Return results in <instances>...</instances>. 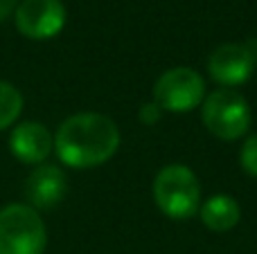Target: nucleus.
<instances>
[{"mask_svg":"<svg viewBox=\"0 0 257 254\" xmlns=\"http://www.w3.org/2000/svg\"><path fill=\"white\" fill-rule=\"evenodd\" d=\"M120 130L102 112H77L61 122L54 133V151L66 166L93 169L115 156Z\"/></svg>","mask_w":257,"mask_h":254,"instance_id":"obj_1","label":"nucleus"},{"mask_svg":"<svg viewBox=\"0 0 257 254\" xmlns=\"http://www.w3.org/2000/svg\"><path fill=\"white\" fill-rule=\"evenodd\" d=\"M154 200L165 216L185 220L201 207V184L194 171L185 164H169L154 180Z\"/></svg>","mask_w":257,"mask_h":254,"instance_id":"obj_2","label":"nucleus"},{"mask_svg":"<svg viewBox=\"0 0 257 254\" xmlns=\"http://www.w3.org/2000/svg\"><path fill=\"white\" fill-rule=\"evenodd\" d=\"M48 230L39 212L14 202L0 210V254H43Z\"/></svg>","mask_w":257,"mask_h":254,"instance_id":"obj_3","label":"nucleus"},{"mask_svg":"<svg viewBox=\"0 0 257 254\" xmlns=\"http://www.w3.org/2000/svg\"><path fill=\"white\" fill-rule=\"evenodd\" d=\"M201 120L205 128L219 140H239L250 128V108L248 102L237 90L221 88L205 94L201 104Z\"/></svg>","mask_w":257,"mask_h":254,"instance_id":"obj_4","label":"nucleus"},{"mask_svg":"<svg viewBox=\"0 0 257 254\" xmlns=\"http://www.w3.org/2000/svg\"><path fill=\"white\" fill-rule=\"evenodd\" d=\"M205 99V81L194 68H172L154 86V102L160 110L190 112Z\"/></svg>","mask_w":257,"mask_h":254,"instance_id":"obj_5","label":"nucleus"},{"mask_svg":"<svg viewBox=\"0 0 257 254\" xmlns=\"http://www.w3.org/2000/svg\"><path fill=\"white\" fill-rule=\"evenodd\" d=\"M14 16L16 30L30 40H50L66 27L61 0H21Z\"/></svg>","mask_w":257,"mask_h":254,"instance_id":"obj_6","label":"nucleus"},{"mask_svg":"<svg viewBox=\"0 0 257 254\" xmlns=\"http://www.w3.org/2000/svg\"><path fill=\"white\" fill-rule=\"evenodd\" d=\"M257 56L248 43H223L210 54L208 72L219 86L235 88L250 79Z\"/></svg>","mask_w":257,"mask_h":254,"instance_id":"obj_7","label":"nucleus"},{"mask_svg":"<svg viewBox=\"0 0 257 254\" xmlns=\"http://www.w3.org/2000/svg\"><path fill=\"white\" fill-rule=\"evenodd\" d=\"M68 178L57 164H36L25 180V198L34 210H52L66 198Z\"/></svg>","mask_w":257,"mask_h":254,"instance_id":"obj_8","label":"nucleus"},{"mask_svg":"<svg viewBox=\"0 0 257 254\" xmlns=\"http://www.w3.org/2000/svg\"><path fill=\"white\" fill-rule=\"evenodd\" d=\"M54 148V138L41 122L16 124L9 135V151L23 164H43Z\"/></svg>","mask_w":257,"mask_h":254,"instance_id":"obj_9","label":"nucleus"},{"mask_svg":"<svg viewBox=\"0 0 257 254\" xmlns=\"http://www.w3.org/2000/svg\"><path fill=\"white\" fill-rule=\"evenodd\" d=\"M241 218L239 202L228 194H214L201 205V220L212 232H230Z\"/></svg>","mask_w":257,"mask_h":254,"instance_id":"obj_10","label":"nucleus"},{"mask_svg":"<svg viewBox=\"0 0 257 254\" xmlns=\"http://www.w3.org/2000/svg\"><path fill=\"white\" fill-rule=\"evenodd\" d=\"M23 112V94L9 81H0V130L16 124Z\"/></svg>","mask_w":257,"mask_h":254,"instance_id":"obj_11","label":"nucleus"},{"mask_svg":"<svg viewBox=\"0 0 257 254\" xmlns=\"http://www.w3.org/2000/svg\"><path fill=\"white\" fill-rule=\"evenodd\" d=\"M239 164L248 176L257 178V135H253V138H248L244 142L239 153Z\"/></svg>","mask_w":257,"mask_h":254,"instance_id":"obj_12","label":"nucleus"},{"mask_svg":"<svg viewBox=\"0 0 257 254\" xmlns=\"http://www.w3.org/2000/svg\"><path fill=\"white\" fill-rule=\"evenodd\" d=\"M140 120L145 122L147 126H151V124H156V122L160 120V106L158 104H145V106L140 108Z\"/></svg>","mask_w":257,"mask_h":254,"instance_id":"obj_13","label":"nucleus"},{"mask_svg":"<svg viewBox=\"0 0 257 254\" xmlns=\"http://www.w3.org/2000/svg\"><path fill=\"white\" fill-rule=\"evenodd\" d=\"M18 4H21V0H0V22L7 20L9 16H14Z\"/></svg>","mask_w":257,"mask_h":254,"instance_id":"obj_14","label":"nucleus"}]
</instances>
